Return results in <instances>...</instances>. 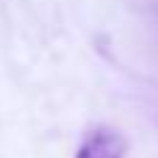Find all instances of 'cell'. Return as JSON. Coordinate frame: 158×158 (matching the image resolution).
Returning <instances> with one entry per match:
<instances>
[{"label": "cell", "mask_w": 158, "mask_h": 158, "mask_svg": "<svg viewBox=\"0 0 158 158\" xmlns=\"http://www.w3.org/2000/svg\"><path fill=\"white\" fill-rule=\"evenodd\" d=\"M127 140L111 127H98L87 135L82 148L77 150V158H124Z\"/></svg>", "instance_id": "1"}]
</instances>
